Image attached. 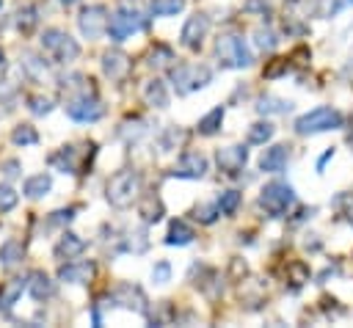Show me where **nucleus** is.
<instances>
[{
    "label": "nucleus",
    "instance_id": "obj_1",
    "mask_svg": "<svg viewBox=\"0 0 353 328\" xmlns=\"http://www.w3.org/2000/svg\"><path fill=\"white\" fill-rule=\"evenodd\" d=\"M215 58L221 69H248L254 63V52L240 33H221L215 39Z\"/></svg>",
    "mask_w": 353,
    "mask_h": 328
},
{
    "label": "nucleus",
    "instance_id": "obj_2",
    "mask_svg": "<svg viewBox=\"0 0 353 328\" xmlns=\"http://www.w3.org/2000/svg\"><path fill=\"white\" fill-rule=\"evenodd\" d=\"M138 196H141V174L135 168H124V171L113 174L105 187V198L116 209H127Z\"/></svg>",
    "mask_w": 353,
    "mask_h": 328
},
{
    "label": "nucleus",
    "instance_id": "obj_3",
    "mask_svg": "<svg viewBox=\"0 0 353 328\" xmlns=\"http://www.w3.org/2000/svg\"><path fill=\"white\" fill-rule=\"evenodd\" d=\"M295 132L298 135H317V132H328V130H342L345 127V116L336 110V107H314L303 116L295 119Z\"/></svg>",
    "mask_w": 353,
    "mask_h": 328
},
{
    "label": "nucleus",
    "instance_id": "obj_4",
    "mask_svg": "<svg viewBox=\"0 0 353 328\" xmlns=\"http://www.w3.org/2000/svg\"><path fill=\"white\" fill-rule=\"evenodd\" d=\"M295 204V190L287 182H268L259 190V207L268 218H281Z\"/></svg>",
    "mask_w": 353,
    "mask_h": 328
},
{
    "label": "nucleus",
    "instance_id": "obj_5",
    "mask_svg": "<svg viewBox=\"0 0 353 328\" xmlns=\"http://www.w3.org/2000/svg\"><path fill=\"white\" fill-rule=\"evenodd\" d=\"M41 50L55 61V63H72L80 55V44L61 28H47L41 33Z\"/></svg>",
    "mask_w": 353,
    "mask_h": 328
},
{
    "label": "nucleus",
    "instance_id": "obj_6",
    "mask_svg": "<svg viewBox=\"0 0 353 328\" xmlns=\"http://www.w3.org/2000/svg\"><path fill=\"white\" fill-rule=\"evenodd\" d=\"M168 80L174 83L176 94H193L204 85H210L212 72L201 63H176V66L168 69Z\"/></svg>",
    "mask_w": 353,
    "mask_h": 328
},
{
    "label": "nucleus",
    "instance_id": "obj_7",
    "mask_svg": "<svg viewBox=\"0 0 353 328\" xmlns=\"http://www.w3.org/2000/svg\"><path fill=\"white\" fill-rule=\"evenodd\" d=\"M146 28V14L138 11V8H130V6H121L110 14V22H108V36L113 41H124L130 39L132 33H141Z\"/></svg>",
    "mask_w": 353,
    "mask_h": 328
},
{
    "label": "nucleus",
    "instance_id": "obj_8",
    "mask_svg": "<svg viewBox=\"0 0 353 328\" xmlns=\"http://www.w3.org/2000/svg\"><path fill=\"white\" fill-rule=\"evenodd\" d=\"M66 116L72 121H80V124H91V121H99L105 116V105L99 96H94L91 91H83L77 96H72L66 105Z\"/></svg>",
    "mask_w": 353,
    "mask_h": 328
},
{
    "label": "nucleus",
    "instance_id": "obj_9",
    "mask_svg": "<svg viewBox=\"0 0 353 328\" xmlns=\"http://www.w3.org/2000/svg\"><path fill=\"white\" fill-rule=\"evenodd\" d=\"M108 22H110V14L99 3L83 6L80 14H77V28H80V33L85 39H99L102 33H108Z\"/></svg>",
    "mask_w": 353,
    "mask_h": 328
},
{
    "label": "nucleus",
    "instance_id": "obj_10",
    "mask_svg": "<svg viewBox=\"0 0 353 328\" xmlns=\"http://www.w3.org/2000/svg\"><path fill=\"white\" fill-rule=\"evenodd\" d=\"M207 33H210V17L204 11H196L193 17L185 19V25L179 30V44L185 50H190V52H199L204 39H207Z\"/></svg>",
    "mask_w": 353,
    "mask_h": 328
},
{
    "label": "nucleus",
    "instance_id": "obj_11",
    "mask_svg": "<svg viewBox=\"0 0 353 328\" xmlns=\"http://www.w3.org/2000/svg\"><path fill=\"white\" fill-rule=\"evenodd\" d=\"M215 163L226 176H240L248 163V149L243 143H229L215 152Z\"/></svg>",
    "mask_w": 353,
    "mask_h": 328
},
{
    "label": "nucleus",
    "instance_id": "obj_12",
    "mask_svg": "<svg viewBox=\"0 0 353 328\" xmlns=\"http://www.w3.org/2000/svg\"><path fill=\"white\" fill-rule=\"evenodd\" d=\"M207 171H210V163H207V157L201 152H185L176 160V165H174L171 174L174 176H182V179H201Z\"/></svg>",
    "mask_w": 353,
    "mask_h": 328
},
{
    "label": "nucleus",
    "instance_id": "obj_13",
    "mask_svg": "<svg viewBox=\"0 0 353 328\" xmlns=\"http://www.w3.org/2000/svg\"><path fill=\"white\" fill-rule=\"evenodd\" d=\"M121 306V309H130V311H138V314H146L149 309H146V298H143V292L138 289V287H132V284H121V287H116L113 289V295H110V306Z\"/></svg>",
    "mask_w": 353,
    "mask_h": 328
},
{
    "label": "nucleus",
    "instance_id": "obj_14",
    "mask_svg": "<svg viewBox=\"0 0 353 328\" xmlns=\"http://www.w3.org/2000/svg\"><path fill=\"white\" fill-rule=\"evenodd\" d=\"M94 273H97L94 262H85V259H69L66 265L58 267V278L66 284H88Z\"/></svg>",
    "mask_w": 353,
    "mask_h": 328
},
{
    "label": "nucleus",
    "instance_id": "obj_15",
    "mask_svg": "<svg viewBox=\"0 0 353 328\" xmlns=\"http://www.w3.org/2000/svg\"><path fill=\"white\" fill-rule=\"evenodd\" d=\"M287 160H290V146L287 143H273L262 152L259 157V171L265 174H279L287 168Z\"/></svg>",
    "mask_w": 353,
    "mask_h": 328
},
{
    "label": "nucleus",
    "instance_id": "obj_16",
    "mask_svg": "<svg viewBox=\"0 0 353 328\" xmlns=\"http://www.w3.org/2000/svg\"><path fill=\"white\" fill-rule=\"evenodd\" d=\"M25 289L33 300H47L55 295V281L44 273V270H30L25 278Z\"/></svg>",
    "mask_w": 353,
    "mask_h": 328
},
{
    "label": "nucleus",
    "instance_id": "obj_17",
    "mask_svg": "<svg viewBox=\"0 0 353 328\" xmlns=\"http://www.w3.org/2000/svg\"><path fill=\"white\" fill-rule=\"evenodd\" d=\"M102 72L110 80H121L130 72V58L121 50H108V52H102Z\"/></svg>",
    "mask_w": 353,
    "mask_h": 328
},
{
    "label": "nucleus",
    "instance_id": "obj_18",
    "mask_svg": "<svg viewBox=\"0 0 353 328\" xmlns=\"http://www.w3.org/2000/svg\"><path fill=\"white\" fill-rule=\"evenodd\" d=\"M83 251H85V240H83L80 234H74V232L61 234V240H58L55 248H52V254H55L58 259H74V256H80Z\"/></svg>",
    "mask_w": 353,
    "mask_h": 328
},
{
    "label": "nucleus",
    "instance_id": "obj_19",
    "mask_svg": "<svg viewBox=\"0 0 353 328\" xmlns=\"http://www.w3.org/2000/svg\"><path fill=\"white\" fill-rule=\"evenodd\" d=\"M143 99H146V105H152V107H157V110L168 107V102H171L168 88H165V83H163L160 77H152V80L143 85Z\"/></svg>",
    "mask_w": 353,
    "mask_h": 328
},
{
    "label": "nucleus",
    "instance_id": "obj_20",
    "mask_svg": "<svg viewBox=\"0 0 353 328\" xmlns=\"http://www.w3.org/2000/svg\"><path fill=\"white\" fill-rule=\"evenodd\" d=\"M193 237H196L193 226H188L182 218H176V221H171V223H168L165 245H190V243H193Z\"/></svg>",
    "mask_w": 353,
    "mask_h": 328
},
{
    "label": "nucleus",
    "instance_id": "obj_21",
    "mask_svg": "<svg viewBox=\"0 0 353 328\" xmlns=\"http://www.w3.org/2000/svg\"><path fill=\"white\" fill-rule=\"evenodd\" d=\"M52 190V176L50 174H33V176H28L25 182H22V193L28 196V198H41V196H47Z\"/></svg>",
    "mask_w": 353,
    "mask_h": 328
},
{
    "label": "nucleus",
    "instance_id": "obj_22",
    "mask_svg": "<svg viewBox=\"0 0 353 328\" xmlns=\"http://www.w3.org/2000/svg\"><path fill=\"white\" fill-rule=\"evenodd\" d=\"M223 105H218V107H212L210 113H204L201 119H199V124H196V130H199V135H215L218 130H221V124H223Z\"/></svg>",
    "mask_w": 353,
    "mask_h": 328
},
{
    "label": "nucleus",
    "instance_id": "obj_23",
    "mask_svg": "<svg viewBox=\"0 0 353 328\" xmlns=\"http://www.w3.org/2000/svg\"><path fill=\"white\" fill-rule=\"evenodd\" d=\"M22 289H25V278H11L0 289V311H11V306L22 298Z\"/></svg>",
    "mask_w": 353,
    "mask_h": 328
},
{
    "label": "nucleus",
    "instance_id": "obj_24",
    "mask_svg": "<svg viewBox=\"0 0 353 328\" xmlns=\"http://www.w3.org/2000/svg\"><path fill=\"white\" fill-rule=\"evenodd\" d=\"M22 69H25V74L28 77H33V80H44L47 74H50V69H47V61L44 58H39V55H33V52H22Z\"/></svg>",
    "mask_w": 353,
    "mask_h": 328
},
{
    "label": "nucleus",
    "instance_id": "obj_25",
    "mask_svg": "<svg viewBox=\"0 0 353 328\" xmlns=\"http://www.w3.org/2000/svg\"><path fill=\"white\" fill-rule=\"evenodd\" d=\"M256 110L259 113H290L292 110V102H287L281 96H273V94H265V96H259Z\"/></svg>",
    "mask_w": 353,
    "mask_h": 328
},
{
    "label": "nucleus",
    "instance_id": "obj_26",
    "mask_svg": "<svg viewBox=\"0 0 353 328\" xmlns=\"http://www.w3.org/2000/svg\"><path fill=\"white\" fill-rule=\"evenodd\" d=\"M273 132H276V127L270 124V121H254L251 127H248V143H254V146H262V143H268L270 138H273Z\"/></svg>",
    "mask_w": 353,
    "mask_h": 328
},
{
    "label": "nucleus",
    "instance_id": "obj_27",
    "mask_svg": "<svg viewBox=\"0 0 353 328\" xmlns=\"http://www.w3.org/2000/svg\"><path fill=\"white\" fill-rule=\"evenodd\" d=\"M50 163L58 168V171H63V174H77V160H74V146H63L58 154H52L50 157Z\"/></svg>",
    "mask_w": 353,
    "mask_h": 328
},
{
    "label": "nucleus",
    "instance_id": "obj_28",
    "mask_svg": "<svg viewBox=\"0 0 353 328\" xmlns=\"http://www.w3.org/2000/svg\"><path fill=\"white\" fill-rule=\"evenodd\" d=\"M138 212H141V218H143L146 223H157V221H163V201H160L157 196H146V198L141 201Z\"/></svg>",
    "mask_w": 353,
    "mask_h": 328
},
{
    "label": "nucleus",
    "instance_id": "obj_29",
    "mask_svg": "<svg viewBox=\"0 0 353 328\" xmlns=\"http://www.w3.org/2000/svg\"><path fill=\"white\" fill-rule=\"evenodd\" d=\"M11 141H14L17 146H36V143H39V132H36V127H30V124H17V127L11 130Z\"/></svg>",
    "mask_w": 353,
    "mask_h": 328
},
{
    "label": "nucleus",
    "instance_id": "obj_30",
    "mask_svg": "<svg viewBox=\"0 0 353 328\" xmlns=\"http://www.w3.org/2000/svg\"><path fill=\"white\" fill-rule=\"evenodd\" d=\"M22 254H25V248H22L19 240H6V243L0 245V262H3V265H17V262L22 259Z\"/></svg>",
    "mask_w": 353,
    "mask_h": 328
},
{
    "label": "nucleus",
    "instance_id": "obj_31",
    "mask_svg": "<svg viewBox=\"0 0 353 328\" xmlns=\"http://www.w3.org/2000/svg\"><path fill=\"white\" fill-rule=\"evenodd\" d=\"M240 190H223L221 196H218V209H221V215H234L237 212V207H240Z\"/></svg>",
    "mask_w": 353,
    "mask_h": 328
},
{
    "label": "nucleus",
    "instance_id": "obj_32",
    "mask_svg": "<svg viewBox=\"0 0 353 328\" xmlns=\"http://www.w3.org/2000/svg\"><path fill=\"white\" fill-rule=\"evenodd\" d=\"M152 14L154 17H174L185 8V0H152Z\"/></svg>",
    "mask_w": 353,
    "mask_h": 328
},
{
    "label": "nucleus",
    "instance_id": "obj_33",
    "mask_svg": "<svg viewBox=\"0 0 353 328\" xmlns=\"http://www.w3.org/2000/svg\"><path fill=\"white\" fill-rule=\"evenodd\" d=\"M218 215H221V209H218V204H215V201H212V204L201 201V204H196V209H193V218H196L199 223H204V226L215 223V221H218Z\"/></svg>",
    "mask_w": 353,
    "mask_h": 328
},
{
    "label": "nucleus",
    "instance_id": "obj_34",
    "mask_svg": "<svg viewBox=\"0 0 353 328\" xmlns=\"http://www.w3.org/2000/svg\"><path fill=\"white\" fill-rule=\"evenodd\" d=\"M39 11L33 8V6H22L19 11H17V28L22 30V33H28V30H33L36 28V22H39V17H36Z\"/></svg>",
    "mask_w": 353,
    "mask_h": 328
},
{
    "label": "nucleus",
    "instance_id": "obj_35",
    "mask_svg": "<svg viewBox=\"0 0 353 328\" xmlns=\"http://www.w3.org/2000/svg\"><path fill=\"white\" fill-rule=\"evenodd\" d=\"M254 44H256L259 50L270 52V50H276L279 39H276V33H273L270 28H256V30H254Z\"/></svg>",
    "mask_w": 353,
    "mask_h": 328
},
{
    "label": "nucleus",
    "instance_id": "obj_36",
    "mask_svg": "<svg viewBox=\"0 0 353 328\" xmlns=\"http://www.w3.org/2000/svg\"><path fill=\"white\" fill-rule=\"evenodd\" d=\"M149 278H152V284H157V287L168 284V281H171V265H168L165 259H157V262L152 265V270H149Z\"/></svg>",
    "mask_w": 353,
    "mask_h": 328
},
{
    "label": "nucleus",
    "instance_id": "obj_37",
    "mask_svg": "<svg viewBox=\"0 0 353 328\" xmlns=\"http://www.w3.org/2000/svg\"><path fill=\"white\" fill-rule=\"evenodd\" d=\"M28 110L33 116H47V113H52V99L41 96V94H33V96H28Z\"/></svg>",
    "mask_w": 353,
    "mask_h": 328
},
{
    "label": "nucleus",
    "instance_id": "obj_38",
    "mask_svg": "<svg viewBox=\"0 0 353 328\" xmlns=\"http://www.w3.org/2000/svg\"><path fill=\"white\" fill-rule=\"evenodd\" d=\"M17 201H19V193L11 187V185H0V212H8V209H14L17 207Z\"/></svg>",
    "mask_w": 353,
    "mask_h": 328
},
{
    "label": "nucleus",
    "instance_id": "obj_39",
    "mask_svg": "<svg viewBox=\"0 0 353 328\" xmlns=\"http://www.w3.org/2000/svg\"><path fill=\"white\" fill-rule=\"evenodd\" d=\"M143 132H146V121H143V119H132V121L121 124V135H124L127 141H135V138H141Z\"/></svg>",
    "mask_w": 353,
    "mask_h": 328
},
{
    "label": "nucleus",
    "instance_id": "obj_40",
    "mask_svg": "<svg viewBox=\"0 0 353 328\" xmlns=\"http://www.w3.org/2000/svg\"><path fill=\"white\" fill-rule=\"evenodd\" d=\"M74 218V207H69V209H58V212H52V221L50 223H69Z\"/></svg>",
    "mask_w": 353,
    "mask_h": 328
},
{
    "label": "nucleus",
    "instance_id": "obj_41",
    "mask_svg": "<svg viewBox=\"0 0 353 328\" xmlns=\"http://www.w3.org/2000/svg\"><path fill=\"white\" fill-rule=\"evenodd\" d=\"M3 174H6L8 179L19 176V174H22V171H19V163H17V160H6V163H3Z\"/></svg>",
    "mask_w": 353,
    "mask_h": 328
},
{
    "label": "nucleus",
    "instance_id": "obj_42",
    "mask_svg": "<svg viewBox=\"0 0 353 328\" xmlns=\"http://www.w3.org/2000/svg\"><path fill=\"white\" fill-rule=\"evenodd\" d=\"M14 94H17V85L11 80H0V99H8Z\"/></svg>",
    "mask_w": 353,
    "mask_h": 328
},
{
    "label": "nucleus",
    "instance_id": "obj_43",
    "mask_svg": "<svg viewBox=\"0 0 353 328\" xmlns=\"http://www.w3.org/2000/svg\"><path fill=\"white\" fill-rule=\"evenodd\" d=\"M331 157H334V146H331V149H328V152H325V154H323V157L317 160V171H323V165H325V160H331Z\"/></svg>",
    "mask_w": 353,
    "mask_h": 328
},
{
    "label": "nucleus",
    "instance_id": "obj_44",
    "mask_svg": "<svg viewBox=\"0 0 353 328\" xmlns=\"http://www.w3.org/2000/svg\"><path fill=\"white\" fill-rule=\"evenodd\" d=\"M3 63H6V52L0 50V66H3Z\"/></svg>",
    "mask_w": 353,
    "mask_h": 328
},
{
    "label": "nucleus",
    "instance_id": "obj_45",
    "mask_svg": "<svg viewBox=\"0 0 353 328\" xmlns=\"http://www.w3.org/2000/svg\"><path fill=\"white\" fill-rule=\"evenodd\" d=\"M58 3H63V6H72V3H77V0H58Z\"/></svg>",
    "mask_w": 353,
    "mask_h": 328
},
{
    "label": "nucleus",
    "instance_id": "obj_46",
    "mask_svg": "<svg viewBox=\"0 0 353 328\" xmlns=\"http://www.w3.org/2000/svg\"><path fill=\"white\" fill-rule=\"evenodd\" d=\"M342 6H353V0H342Z\"/></svg>",
    "mask_w": 353,
    "mask_h": 328
},
{
    "label": "nucleus",
    "instance_id": "obj_47",
    "mask_svg": "<svg viewBox=\"0 0 353 328\" xmlns=\"http://www.w3.org/2000/svg\"><path fill=\"white\" fill-rule=\"evenodd\" d=\"M0 8H3V0H0Z\"/></svg>",
    "mask_w": 353,
    "mask_h": 328
}]
</instances>
